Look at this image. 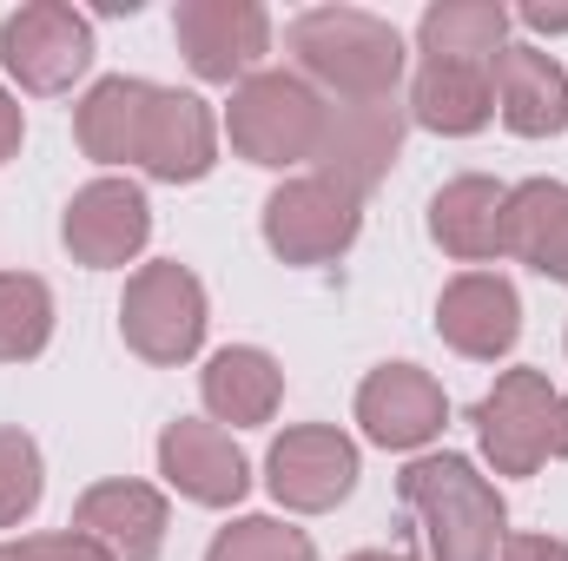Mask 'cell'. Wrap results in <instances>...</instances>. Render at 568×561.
Masks as SVG:
<instances>
[{"mask_svg": "<svg viewBox=\"0 0 568 561\" xmlns=\"http://www.w3.org/2000/svg\"><path fill=\"white\" fill-rule=\"evenodd\" d=\"M503 212H509V185L463 172L429 198V238L463 265H489L503 258Z\"/></svg>", "mask_w": 568, "mask_h": 561, "instance_id": "obj_21", "label": "cell"}, {"mask_svg": "<svg viewBox=\"0 0 568 561\" xmlns=\"http://www.w3.org/2000/svg\"><path fill=\"white\" fill-rule=\"evenodd\" d=\"M172 40L185 53V67L212 86H239L258 73V60L272 53V13L258 0H179L172 13Z\"/></svg>", "mask_w": 568, "mask_h": 561, "instance_id": "obj_8", "label": "cell"}, {"mask_svg": "<svg viewBox=\"0 0 568 561\" xmlns=\"http://www.w3.org/2000/svg\"><path fill=\"white\" fill-rule=\"evenodd\" d=\"M344 561H410L404 549H357V555H344Z\"/></svg>", "mask_w": 568, "mask_h": 561, "instance_id": "obj_31", "label": "cell"}, {"mask_svg": "<svg viewBox=\"0 0 568 561\" xmlns=\"http://www.w3.org/2000/svg\"><path fill=\"white\" fill-rule=\"evenodd\" d=\"M47 496V462L27 429H0V529H20Z\"/></svg>", "mask_w": 568, "mask_h": 561, "instance_id": "obj_26", "label": "cell"}, {"mask_svg": "<svg viewBox=\"0 0 568 561\" xmlns=\"http://www.w3.org/2000/svg\"><path fill=\"white\" fill-rule=\"evenodd\" d=\"M20 140H27V113H20V100L0 86V165L20 152Z\"/></svg>", "mask_w": 568, "mask_h": 561, "instance_id": "obj_29", "label": "cell"}, {"mask_svg": "<svg viewBox=\"0 0 568 561\" xmlns=\"http://www.w3.org/2000/svg\"><path fill=\"white\" fill-rule=\"evenodd\" d=\"M284 53L297 60V80L324 86L331 100H397L410 67L404 33L364 7H304L284 27Z\"/></svg>", "mask_w": 568, "mask_h": 561, "instance_id": "obj_1", "label": "cell"}, {"mask_svg": "<svg viewBox=\"0 0 568 561\" xmlns=\"http://www.w3.org/2000/svg\"><path fill=\"white\" fill-rule=\"evenodd\" d=\"M205 561H317V542L278 516H239L212 536Z\"/></svg>", "mask_w": 568, "mask_h": 561, "instance_id": "obj_25", "label": "cell"}, {"mask_svg": "<svg viewBox=\"0 0 568 561\" xmlns=\"http://www.w3.org/2000/svg\"><path fill=\"white\" fill-rule=\"evenodd\" d=\"M496 561H568V542L562 536H503Z\"/></svg>", "mask_w": 568, "mask_h": 561, "instance_id": "obj_28", "label": "cell"}, {"mask_svg": "<svg viewBox=\"0 0 568 561\" xmlns=\"http://www.w3.org/2000/svg\"><path fill=\"white\" fill-rule=\"evenodd\" d=\"M317 133H324V93L297 73H252L232 86L225 106V140L245 165L265 172H291L317 159Z\"/></svg>", "mask_w": 568, "mask_h": 561, "instance_id": "obj_4", "label": "cell"}, {"mask_svg": "<svg viewBox=\"0 0 568 561\" xmlns=\"http://www.w3.org/2000/svg\"><path fill=\"white\" fill-rule=\"evenodd\" d=\"M205 324H212L205 284L192 278L179 258L140 265V272L126 278V297H120V337H126L133 357L159 364V370H179V364L199 357Z\"/></svg>", "mask_w": 568, "mask_h": 561, "instance_id": "obj_5", "label": "cell"}, {"mask_svg": "<svg viewBox=\"0 0 568 561\" xmlns=\"http://www.w3.org/2000/svg\"><path fill=\"white\" fill-rule=\"evenodd\" d=\"M496 120L516 140H556L568 126V67L542 47L496 53Z\"/></svg>", "mask_w": 568, "mask_h": 561, "instance_id": "obj_17", "label": "cell"}, {"mask_svg": "<svg viewBox=\"0 0 568 561\" xmlns=\"http://www.w3.org/2000/svg\"><path fill=\"white\" fill-rule=\"evenodd\" d=\"M503 258L529 265L536 278H549V284H568V185L562 178H523V185H509Z\"/></svg>", "mask_w": 568, "mask_h": 561, "instance_id": "obj_20", "label": "cell"}, {"mask_svg": "<svg viewBox=\"0 0 568 561\" xmlns=\"http://www.w3.org/2000/svg\"><path fill=\"white\" fill-rule=\"evenodd\" d=\"M0 67L20 93H73V80L93 67V20L67 0H27L0 20Z\"/></svg>", "mask_w": 568, "mask_h": 561, "instance_id": "obj_6", "label": "cell"}, {"mask_svg": "<svg viewBox=\"0 0 568 561\" xmlns=\"http://www.w3.org/2000/svg\"><path fill=\"white\" fill-rule=\"evenodd\" d=\"M60 238L87 272H120L152 238V205H145V192L133 178H93V185H80L67 198Z\"/></svg>", "mask_w": 568, "mask_h": 561, "instance_id": "obj_11", "label": "cell"}, {"mask_svg": "<svg viewBox=\"0 0 568 561\" xmlns=\"http://www.w3.org/2000/svg\"><path fill=\"white\" fill-rule=\"evenodd\" d=\"M397 496L424 522L429 561H496L503 555L509 509H503V489L469 456H449V449L417 456L397 476Z\"/></svg>", "mask_w": 568, "mask_h": 561, "instance_id": "obj_2", "label": "cell"}, {"mask_svg": "<svg viewBox=\"0 0 568 561\" xmlns=\"http://www.w3.org/2000/svg\"><path fill=\"white\" fill-rule=\"evenodd\" d=\"M0 561H113L100 542H87L80 529H60V536H20V542H0Z\"/></svg>", "mask_w": 568, "mask_h": 561, "instance_id": "obj_27", "label": "cell"}, {"mask_svg": "<svg viewBox=\"0 0 568 561\" xmlns=\"http://www.w3.org/2000/svg\"><path fill=\"white\" fill-rule=\"evenodd\" d=\"M53 344V290L33 272H0V364H33Z\"/></svg>", "mask_w": 568, "mask_h": 561, "instance_id": "obj_24", "label": "cell"}, {"mask_svg": "<svg viewBox=\"0 0 568 561\" xmlns=\"http://www.w3.org/2000/svg\"><path fill=\"white\" fill-rule=\"evenodd\" d=\"M87 542H100L113 561H159L165 549V529H172V509L152 482L133 476H113V482H93L80 502H73V522Z\"/></svg>", "mask_w": 568, "mask_h": 561, "instance_id": "obj_16", "label": "cell"}, {"mask_svg": "<svg viewBox=\"0 0 568 561\" xmlns=\"http://www.w3.org/2000/svg\"><path fill=\"white\" fill-rule=\"evenodd\" d=\"M410 113L397 100H324V133H317V172L337 178L344 192H371L390 178L397 152H404Z\"/></svg>", "mask_w": 568, "mask_h": 561, "instance_id": "obj_10", "label": "cell"}, {"mask_svg": "<svg viewBox=\"0 0 568 561\" xmlns=\"http://www.w3.org/2000/svg\"><path fill=\"white\" fill-rule=\"evenodd\" d=\"M219 165V120L199 93L179 86H152L145 106V133H140V172L159 185H199Z\"/></svg>", "mask_w": 568, "mask_h": 561, "instance_id": "obj_15", "label": "cell"}, {"mask_svg": "<svg viewBox=\"0 0 568 561\" xmlns=\"http://www.w3.org/2000/svg\"><path fill=\"white\" fill-rule=\"evenodd\" d=\"M364 462H357V442L331 422H297L284 429L265 456V489L278 496V509L291 516H324L337 509L351 489H357Z\"/></svg>", "mask_w": 568, "mask_h": 561, "instance_id": "obj_9", "label": "cell"}, {"mask_svg": "<svg viewBox=\"0 0 568 561\" xmlns=\"http://www.w3.org/2000/svg\"><path fill=\"white\" fill-rule=\"evenodd\" d=\"M199 397H205V410L212 422L225 429H258V422L278 417L284 404V370L272 350H258V344H225V350H212V364L199 370Z\"/></svg>", "mask_w": 568, "mask_h": 561, "instance_id": "obj_19", "label": "cell"}, {"mask_svg": "<svg viewBox=\"0 0 568 561\" xmlns=\"http://www.w3.org/2000/svg\"><path fill=\"white\" fill-rule=\"evenodd\" d=\"M436 337L469 357V364H496L516 350L523 337V297L503 272H463V278L443 284L436 297Z\"/></svg>", "mask_w": 568, "mask_h": 561, "instance_id": "obj_13", "label": "cell"}, {"mask_svg": "<svg viewBox=\"0 0 568 561\" xmlns=\"http://www.w3.org/2000/svg\"><path fill=\"white\" fill-rule=\"evenodd\" d=\"M443 422H449V397L417 364H377L357 384V429L377 449H424L443 436Z\"/></svg>", "mask_w": 568, "mask_h": 561, "instance_id": "obj_14", "label": "cell"}, {"mask_svg": "<svg viewBox=\"0 0 568 561\" xmlns=\"http://www.w3.org/2000/svg\"><path fill=\"white\" fill-rule=\"evenodd\" d=\"M469 422L496 476H536L542 462H568V397L542 370H503Z\"/></svg>", "mask_w": 568, "mask_h": 561, "instance_id": "obj_3", "label": "cell"}, {"mask_svg": "<svg viewBox=\"0 0 568 561\" xmlns=\"http://www.w3.org/2000/svg\"><path fill=\"white\" fill-rule=\"evenodd\" d=\"M523 27H536V33H568V13H556V7H542V0H529L523 13H516Z\"/></svg>", "mask_w": 568, "mask_h": 561, "instance_id": "obj_30", "label": "cell"}, {"mask_svg": "<svg viewBox=\"0 0 568 561\" xmlns=\"http://www.w3.org/2000/svg\"><path fill=\"white\" fill-rule=\"evenodd\" d=\"M159 476H165V489H179L199 509H239L252 489L245 449L232 442V429L205 417H179L159 429Z\"/></svg>", "mask_w": 568, "mask_h": 561, "instance_id": "obj_12", "label": "cell"}, {"mask_svg": "<svg viewBox=\"0 0 568 561\" xmlns=\"http://www.w3.org/2000/svg\"><path fill=\"white\" fill-rule=\"evenodd\" d=\"M265 245L278 252L284 265H331L357 245L364 232V198L344 192L337 178L324 172H304V178H284L278 192L265 198Z\"/></svg>", "mask_w": 568, "mask_h": 561, "instance_id": "obj_7", "label": "cell"}, {"mask_svg": "<svg viewBox=\"0 0 568 561\" xmlns=\"http://www.w3.org/2000/svg\"><path fill=\"white\" fill-rule=\"evenodd\" d=\"M417 47H424V60L496 67V53L509 47V7L503 0H436L417 20Z\"/></svg>", "mask_w": 568, "mask_h": 561, "instance_id": "obj_23", "label": "cell"}, {"mask_svg": "<svg viewBox=\"0 0 568 561\" xmlns=\"http://www.w3.org/2000/svg\"><path fill=\"white\" fill-rule=\"evenodd\" d=\"M424 133L436 140H469L496 120V67H469V60H424L410 80V106H404Z\"/></svg>", "mask_w": 568, "mask_h": 561, "instance_id": "obj_18", "label": "cell"}, {"mask_svg": "<svg viewBox=\"0 0 568 561\" xmlns=\"http://www.w3.org/2000/svg\"><path fill=\"white\" fill-rule=\"evenodd\" d=\"M145 106H152V80H133V73L93 80L87 100L73 106V140H80V152L93 165H140Z\"/></svg>", "mask_w": 568, "mask_h": 561, "instance_id": "obj_22", "label": "cell"}]
</instances>
